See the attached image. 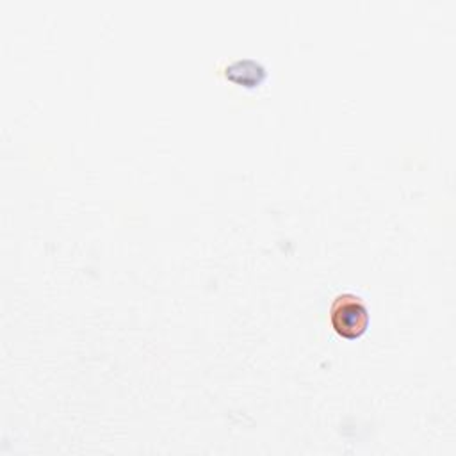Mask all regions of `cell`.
<instances>
[{
	"instance_id": "cell-1",
	"label": "cell",
	"mask_w": 456,
	"mask_h": 456,
	"mask_svg": "<svg viewBox=\"0 0 456 456\" xmlns=\"http://www.w3.org/2000/svg\"><path fill=\"white\" fill-rule=\"evenodd\" d=\"M330 322L344 338H358L369 326V310L360 296L338 294L330 306Z\"/></svg>"
}]
</instances>
